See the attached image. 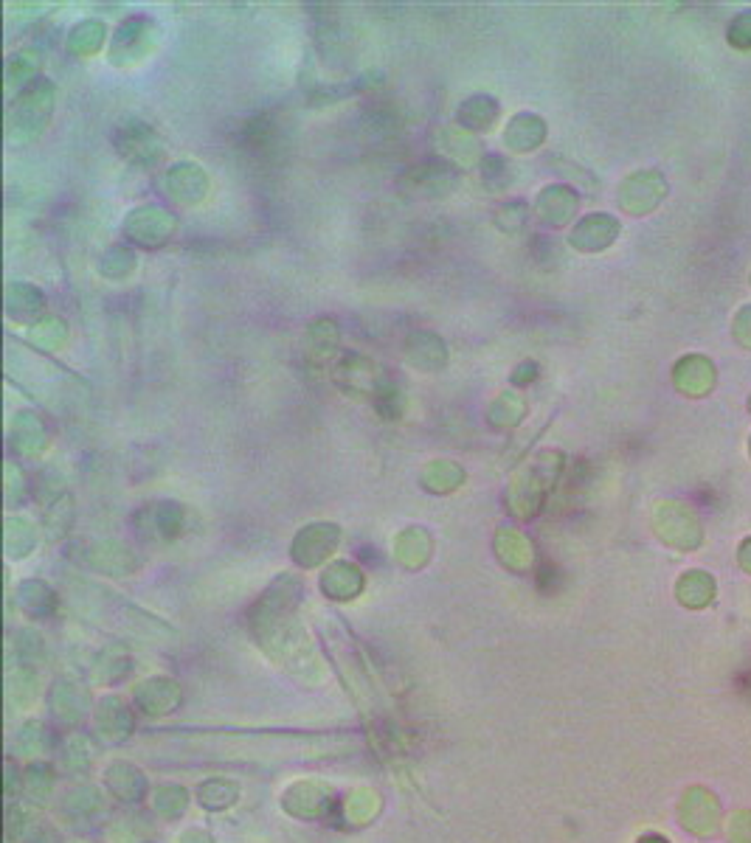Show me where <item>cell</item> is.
<instances>
[{
	"label": "cell",
	"mask_w": 751,
	"mask_h": 843,
	"mask_svg": "<svg viewBox=\"0 0 751 843\" xmlns=\"http://www.w3.org/2000/svg\"><path fill=\"white\" fill-rule=\"evenodd\" d=\"M681 815H684V827L692 829L695 835H712L721 824L718 801L709 790H701V787H692L687 793V799L681 804Z\"/></svg>",
	"instance_id": "6da1fadb"
},
{
	"label": "cell",
	"mask_w": 751,
	"mask_h": 843,
	"mask_svg": "<svg viewBox=\"0 0 751 843\" xmlns=\"http://www.w3.org/2000/svg\"><path fill=\"white\" fill-rule=\"evenodd\" d=\"M726 829H729V838H732V843H751V813H735L732 815V821L726 824Z\"/></svg>",
	"instance_id": "7a4b0ae2"
},
{
	"label": "cell",
	"mask_w": 751,
	"mask_h": 843,
	"mask_svg": "<svg viewBox=\"0 0 751 843\" xmlns=\"http://www.w3.org/2000/svg\"><path fill=\"white\" fill-rule=\"evenodd\" d=\"M642 843H667V841H664V838H656V835H650V838H645Z\"/></svg>",
	"instance_id": "3957f363"
}]
</instances>
